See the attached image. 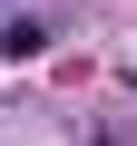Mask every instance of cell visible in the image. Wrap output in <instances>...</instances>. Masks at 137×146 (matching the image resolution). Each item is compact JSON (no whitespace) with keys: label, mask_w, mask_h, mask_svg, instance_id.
Instances as JSON below:
<instances>
[{"label":"cell","mask_w":137,"mask_h":146,"mask_svg":"<svg viewBox=\"0 0 137 146\" xmlns=\"http://www.w3.org/2000/svg\"><path fill=\"white\" fill-rule=\"evenodd\" d=\"M0 49H10V58H39V49H49V29H39V20H10V29H0Z\"/></svg>","instance_id":"cell-1"}]
</instances>
